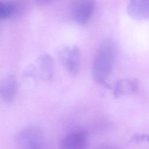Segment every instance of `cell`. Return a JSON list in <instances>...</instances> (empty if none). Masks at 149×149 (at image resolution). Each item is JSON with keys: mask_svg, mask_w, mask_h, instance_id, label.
<instances>
[{"mask_svg": "<svg viewBox=\"0 0 149 149\" xmlns=\"http://www.w3.org/2000/svg\"><path fill=\"white\" fill-rule=\"evenodd\" d=\"M116 56V47L111 40L104 41L98 47L93 61V76L99 84L106 85Z\"/></svg>", "mask_w": 149, "mask_h": 149, "instance_id": "obj_1", "label": "cell"}, {"mask_svg": "<svg viewBox=\"0 0 149 149\" xmlns=\"http://www.w3.org/2000/svg\"><path fill=\"white\" fill-rule=\"evenodd\" d=\"M19 149H47V141L43 133L38 129L29 127L22 130L17 136Z\"/></svg>", "mask_w": 149, "mask_h": 149, "instance_id": "obj_2", "label": "cell"}, {"mask_svg": "<svg viewBox=\"0 0 149 149\" xmlns=\"http://www.w3.org/2000/svg\"><path fill=\"white\" fill-rule=\"evenodd\" d=\"M59 61L72 77L79 73L81 65V54L79 48L76 45L64 47L58 52Z\"/></svg>", "mask_w": 149, "mask_h": 149, "instance_id": "obj_3", "label": "cell"}, {"mask_svg": "<svg viewBox=\"0 0 149 149\" xmlns=\"http://www.w3.org/2000/svg\"><path fill=\"white\" fill-rule=\"evenodd\" d=\"M54 72V61L51 56L48 54H42L39 56L35 64L28 70L30 75L46 81L52 77Z\"/></svg>", "mask_w": 149, "mask_h": 149, "instance_id": "obj_4", "label": "cell"}, {"mask_svg": "<svg viewBox=\"0 0 149 149\" xmlns=\"http://www.w3.org/2000/svg\"><path fill=\"white\" fill-rule=\"evenodd\" d=\"M94 8V0H76L73 6L75 21L80 25L86 24L92 17Z\"/></svg>", "mask_w": 149, "mask_h": 149, "instance_id": "obj_5", "label": "cell"}, {"mask_svg": "<svg viewBox=\"0 0 149 149\" xmlns=\"http://www.w3.org/2000/svg\"><path fill=\"white\" fill-rule=\"evenodd\" d=\"M87 141V134L84 131H74L62 139L60 149H86Z\"/></svg>", "mask_w": 149, "mask_h": 149, "instance_id": "obj_6", "label": "cell"}, {"mask_svg": "<svg viewBox=\"0 0 149 149\" xmlns=\"http://www.w3.org/2000/svg\"><path fill=\"white\" fill-rule=\"evenodd\" d=\"M17 83L13 75H8L0 83V97L6 103L12 102L17 94Z\"/></svg>", "mask_w": 149, "mask_h": 149, "instance_id": "obj_7", "label": "cell"}, {"mask_svg": "<svg viewBox=\"0 0 149 149\" xmlns=\"http://www.w3.org/2000/svg\"><path fill=\"white\" fill-rule=\"evenodd\" d=\"M127 12L136 20L149 18V0H130Z\"/></svg>", "mask_w": 149, "mask_h": 149, "instance_id": "obj_8", "label": "cell"}, {"mask_svg": "<svg viewBox=\"0 0 149 149\" xmlns=\"http://www.w3.org/2000/svg\"><path fill=\"white\" fill-rule=\"evenodd\" d=\"M139 85L135 80L120 79L118 80L115 86L113 94L115 97L135 93L138 90Z\"/></svg>", "mask_w": 149, "mask_h": 149, "instance_id": "obj_9", "label": "cell"}, {"mask_svg": "<svg viewBox=\"0 0 149 149\" xmlns=\"http://www.w3.org/2000/svg\"><path fill=\"white\" fill-rule=\"evenodd\" d=\"M15 10V5L11 1H0V20L6 19L12 15Z\"/></svg>", "mask_w": 149, "mask_h": 149, "instance_id": "obj_10", "label": "cell"}, {"mask_svg": "<svg viewBox=\"0 0 149 149\" xmlns=\"http://www.w3.org/2000/svg\"><path fill=\"white\" fill-rule=\"evenodd\" d=\"M149 141V134H136L130 139L132 143H139L141 141Z\"/></svg>", "mask_w": 149, "mask_h": 149, "instance_id": "obj_11", "label": "cell"}, {"mask_svg": "<svg viewBox=\"0 0 149 149\" xmlns=\"http://www.w3.org/2000/svg\"><path fill=\"white\" fill-rule=\"evenodd\" d=\"M53 0H35L36 2L40 5H44L51 2Z\"/></svg>", "mask_w": 149, "mask_h": 149, "instance_id": "obj_12", "label": "cell"}, {"mask_svg": "<svg viewBox=\"0 0 149 149\" xmlns=\"http://www.w3.org/2000/svg\"><path fill=\"white\" fill-rule=\"evenodd\" d=\"M97 149H119V148L112 146H103L98 147Z\"/></svg>", "mask_w": 149, "mask_h": 149, "instance_id": "obj_13", "label": "cell"}]
</instances>
